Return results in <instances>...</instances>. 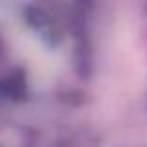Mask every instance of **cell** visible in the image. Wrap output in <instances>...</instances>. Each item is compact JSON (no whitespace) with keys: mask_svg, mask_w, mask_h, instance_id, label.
Listing matches in <instances>:
<instances>
[]
</instances>
